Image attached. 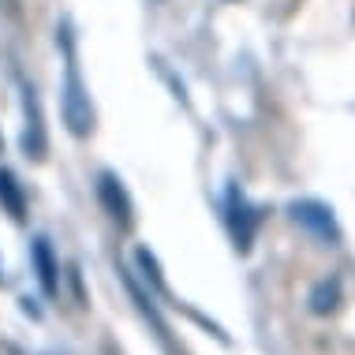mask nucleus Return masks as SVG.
I'll return each mask as SVG.
<instances>
[{
  "label": "nucleus",
  "instance_id": "obj_1",
  "mask_svg": "<svg viewBox=\"0 0 355 355\" xmlns=\"http://www.w3.org/2000/svg\"><path fill=\"white\" fill-rule=\"evenodd\" d=\"M64 123H68V131L75 139H86L94 131V105H90V94H86L75 60H68V75H64Z\"/></svg>",
  "mask_w": 355,
  "mask_h": 355
},
{
  "label": "nucleus",
  "instance_id": "obj_2",
  "mask_svg": "<svg viewBox=\"0 0 355 355\" xmlns=\"http://www.w3.org/2000/svg\"><path fill=\"white\" fill-rule=\"evenodd\" d=\"M225 220H228V232H232L236 251L247 254V251H251V243H254L258 225H262V209L247 202V195L236 184L228 187V195H225Z\"/></svg>",
  "mask_w": 355,
  "mask_h": 355
},
{
  "label": "nucleus",
  "instance_id": "obj_3",
  "mask_svg": "<svg viewBox=\"0 0 355 355\" xmlns=\"http://www.w3.org/2000/svg\"><path fill=\"white\" fill-rule=\"evenodd\" d=\"M288 214H292L295 225L306 228L314 239H322V243H329V247L340 243V225H337V217H333V209L325 206V202H318V198H300V202L288 206Z\"/></svg>",
  "mask_w": 355,
  "mask_h": 355
},
{
  "label": "nucleus",
  "instance_id": "obj_4",
  "mask_svg": "<svg viewBox=\"0 0 355 355\" xmlns=\"http://www.w3.org/2000/svg\"><path fill=\"white\" fill-rule=\"evenodd\" d=\"M98 198H101L105 214L116 220L120 228L135 225V206H131V195H128V187L120 184L116 172H101L98 176Z\"/></svg>",
  "mask_w": 355,
  "mask_h": 355
},
{
  "label": "nucleus",
  "instance_id": "obj_5",
  "mask_svg": "<svg viewBox=\"0 0 355 355\" xmlns=\"http://www.w3.org/2000/svg\"><path fill=\"white\" fill-rule=\"evenodd\" d=\"M23 105H26V131H23V150L26 157L42 161L45 157V128H42V109H37V98L34 90L23 94Z\"/></svg>",
  "mask_w": 355,
  "mask_h": 355
},
{
  "label": "nucleus",
  "instance_id": "obj_6",
  "mask_svg": "<svg viewBox=\"0 0 355 355\" xmlns=\"http://www.w3.org/2000/svg\"><path fill=\"white\" fill-rule=\"evenodd\" d=\"M31 254H34V270H37V281H42V292L53 300V295L60 292V277H56V273H60V266H56V258H53L49 239L37 236L34 247H31Z\"/></svg>",
  "mask_w": 355,
  "mask_h": 355
},
{
  "label": "nucleus",
  "instance_id": "obj_7",
  "mask_svg": "<svg viewBox=\"0 0 355 355\" xmlns=\"http://www.w3.org/2000/svg\"><path fill=\"white\" fill-rule=\"evenodd\" d=\"M0 206L8 209L15 220L26 214V198H23V187H19V180L12 176L8 168H0Z\"/></svg>",
  "mask_w": 355,
  "mask_h": 355
},
{
  "label": "nucleus",
  "instance_id": "obj_8",
  "mask_svg": "<svg viewBox=\"0 0 355 355\" xmlns=\"http://www.w3.org/2000/svg\"><path fill=\"white\" fill-rule=\"evenodd\" d=\"M340 303V281L337 277H329V281H318L311 292V311L314 314H333Z\"/></svg>",
  "mask_w": 355,
  "mask_h": 355
},
{
  "label": "nucleus",
  "instance_id": "obj_9",
  "mask_svg": "<svg viewBox=\"0 0 355 355\" xmlns=\"http://www.w3.org/2000/svg\"><path fill=\"white\" fill-rule=\"evenodd\" d=\"M135 262H139L142 277H146V284H153V292H165V281H161V270H157V258H153L146 247H139V251H135Z\"/></svg>",
  "mask_w": 355,
  "mask_h": 355
}]
</instances>
